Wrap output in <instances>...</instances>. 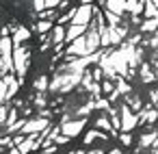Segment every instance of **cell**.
<instances>
[{
	"instance_id": "277c9868",
	"label": "cell",
	"mask_w": 158,
	"mask_h": 154,
	"mask_svg": "<svg viewBox=\"0 0 158 154\" xmlns=\"http://www.w3.org/2000/svg\"><path fill=\"white\" fill-rule=\"evenodd\" d=\"M152 9H156V5H147V11H145V15H147V18L156 15V11H152Z\"/></svg>"
},
{
	"instance_id": "7a4b0ae2",
	"label": "cell",
	"mask_w": 158,
	"mask_h": 154,
	"mask_svg": "<svg viewBox=\"0 0 158 154\" xmlns=\"http://www.w3.org/2000/svg\"><path fill=\"white\" fill-rule=\"evenodd\" d=\"M56 31H54V39L56 41H61V39H65V31H63V26H54Z\"/></svg>"
},
{
	"instance_id": "3957f363",
	"label": "cell",
	"mask_w": 158,
	"mask_h": 154,
	"mask_svg": "<svg viewBox=\"0 0 158 154\" xmlns=\"http://www.w3.org/2000/svg\"><path fill=\"white\" fill-rule=\"evenodd\" d=\"M154 28H156V18H154V20H149V22H145V24H143V31H154Z\"/></svg>"
},
{
	"instance_id": "6da1fadb",
	"label": "cell",
	"mask_w": 158,
	"mask_h": 154,
	"mask_svg": "<svg viewBox=\"0 0 158 154\" xmlns=\"http://www.w3.org/2000/svg\"><path fill=\"white\" fill-rule=\"evenodd\" d=\"M52 28V22H41V24H37V31L39 33H48Z\"/></svg>"
},
{
	"instance_id": "5b68a950",
	"label": "cell",
	"mask_w": 158,
	"mask_h": 154,
	"mask_svg": "<svg viewBox=\"0 0 158 154\" xmlns=\"http://www.w3.org/2000/svg\"><path fill=\"white\" fill-rule=\"evenodd\" d=\"M5 111H7L5 106H0V124H2V122H5Z\"/></svg>"
}]
</instances>
